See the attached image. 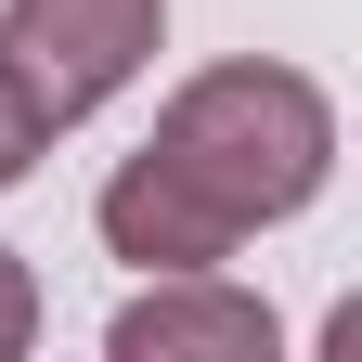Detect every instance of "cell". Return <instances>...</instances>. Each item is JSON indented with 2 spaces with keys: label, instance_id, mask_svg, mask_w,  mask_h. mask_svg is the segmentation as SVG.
Returning <instances> with one entry per match:
<instances>
[{
  "label": "cell",
  "instance_id": "3957f363",
  "mask_svg": "<svg viewBox=\"0 0 362 362\" xmlns=\"http://www.w3.org/2000/svg\"><path fill=\"white\" fill-rule=\"evenodd\" d=\"M117 362H272V310L220 272H156L143 298L104 324Z\"/></svg>",
  "mask_w": 362,
  "mask_h": 362
},
{
  "label": "cell",
  "instance_id": "5b68a950",
  "mask_svg": "<svg viewBox=\"0 0 362 362\" xmlns=\"http://www.w3.org/2000/svg\"><path fill=\"white\" fill-rule=\"evenodd\" d=\"M13 349H39V272L0 246V362H13Z\"/></svg>",
  "mask_w": 362,
  "mask_h": 362
},
{
  "label": "cell",
  "instance_id": "7a4b0ae2",
  "mask_svg": "<svg viewBox=\"0 0 362 362\" xmlns=\"http://www.w3.org/2000/svg\"><path fill=\"white\" fill-rule=\"evenodd\" d=\"M156 39H168V0H13L0 13V65L26 78V104L52 129H78L156 65Z\"/></svg>",
  "mask_w": 362,
  "mask_h": 362
},
{
  "label": "cell",
  "instance_id": "6da1fadb",
  "mask_svg": "<svg viewBox=\"0 0 362 362\" xmlns=\"http://www.w3.org/2000/svg\"><path fill=\"white\" fill-rule=\"evenodd\" d=\"M337 168V104L298 65H207L156 104V143L117 156V181L90 194L104 246L129 272H220L246 233L298 220Z\"/></svg>",
  "mask_w": 362,
  "mask_h": 362
},
{
  "label": "cell",
  "instance_id": "277c9868",
  "mask_svg": "<svg viewBox=\"0 0 362 362\" xmlns=\"http://www.w3.org/2000/svg\"><path fill=\"white\" fill-rule=\"evenodd\" d=\"M39 143H52V117H39V104H26V78L0 65V194H13V181L39 168Z\"/></svg>",
  "mask_w": 362,
  "mask_h": 362
}]
</instances>
